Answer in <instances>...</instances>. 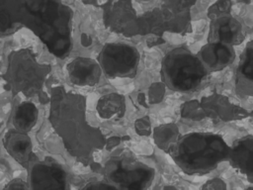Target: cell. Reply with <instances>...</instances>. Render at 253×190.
<instances>
[{
    "label": "cell",
    "instance_id": "cell-18",
    "mask_svg": "<svg viewBox=\"0 0 253 190\" xmlns=\"http://www.w3.org/2000/svg\"><path fill=\"white\" fill-rule=\"evenodd\" d=\"M178 129L175 125H161L154 130V141L160 149L167 152L178 140Z\"/></svg>",
    "mask_w": 253,
    "mask_h": 190
},
{
    "label": "cell",
    "instance_id": "cell-23",
    "mask_svg": "<svg viewBox=\"0 0 253 190\" xmlns=\"http://www.w3.org/2000/svg\"><path fill=\"white\" fill-rule=\"evenodd\" d=\"M30 188V185H28L26 182H24L20 178H15L11 180L6 186L5 189H27Z\"/></svg>",
    "mask_w": 253,
    "mask_h": 190
},
{
    "label": "cell",
    "instance_id": "cell-2",
    "mask_svg": "<svg viewBox=\"0 0 253 190\" xmlns=\"http://www.w3.org/2000/svg\"><path fill=\"white\" fill-rule=\"evenodd\" d=\"M49 119L68 153L83 165L91 164L95 154L107 145L102 131L87 121L86 98L82 94L62 85L53 86Z\"/></svg>",
    "mask_w": 253,
    "mask_h": 190
},
{
    "label": "cell",
    "instance_id": "cell-10",
    "mask_svg": "<svg viewBox=\"0 0 253 190\" xmlns=\"http://www.w3.org/2000/svg\"><path fill=\"white\" fill-rule=\"evenodd\" d=\"M70 81L77 86H94L101 79L103 71L98 60L89 57H76L68 65Z\"/></svg>",
    "mask_w": 253,
    "mask_h": 190
},
{
    "label": "cell",
    "instance_id": "cell-5",
    "mask_svg": "<svg viewBox=\"0 0 253 190\" xmlns=\"http://www.w3.org/2000/svg\"><path fill=\"white\" fill-rule=\"evenodd\" d=\"M208 70L198 55L181 46L165 54L161 61V79L166 87L176 92L197 89L207 77Z\"/></svg>",
    "mask_w": 253,
    "mask_h": 190
},
{
    "label": "cell",
    "instance_id": "cell-4",
    "mask_svg": "<svg viewBox=\"0 0 253 190\" xmlns=\"http://www.w3.org/2000/svg\"><path fill=\"white\" fill-rule=\"evenodd\" d=\"M167 153L186 174L204 175L228 161L230 147L220 135L194 132L179 137Z\"/></svg>",
    "mask_w": 253,
    "mask_h": 190
},
{
    "label": "cell",
    "instance_id": "cell-9",
    "mask_svg": "<svg viewBox=\"0 0 253 190\" xmlns=\"http://www.w3.org/2000/svg\"><path fill=\"white\" fill-rule=\"evenodd\" d=\"M29 185L33 189H68L66 171L56 163L45 160L32 165Z\"/></svg>",
    "mask_w": 253,
    "mask_h": 190
},
{
    "label": "cell",
    "instance_id": "cell-22",
    "mask_svg": "<svg viewBox=\"0 0 253 190\" xmlns=\"http://www.w3.org/2000/svg\"><path fill=\"white\" fill-rule=\"evenodd\" d=\"M86 189H118L114 184L105 181H96V182H90L84 186Z\"/></svg>",
    "mask_w": 253,
    "mask_h": 190
},
{
    "label": "cell",
    "instance_id": "cell-25",
    "mask_svg": "<svg viewBox=\"0 0 253 190\" xmlns=\"http://www.w3.org/2000/svg\"><path fill=\"white\" fill-rule=\"evenodd\" d=\"M137 2H143V3H147V2H150L152 1V0H136Z\"/></svg>",
    "mask_w": 253,
    "mask_h": 190
},
{
    "label": "cell",
    "instance_id": "cell-20",
    "mask_svg": "<svg viewBox=\"0 0 253 190\" xmlns=\"http://www.w3.org/2000/svg\"><path fill=\"white\" fill-rule=\"evenodd\" d=\"M231 2L230 0H219L209 10V17L216 19L218 17H222L225 15H228L230 12Z\"/></svg>",
    "mask_w": 253,
    "mask_h": 190
},
{
    "label": "cell",
    "instance_id": "cell-8",
    "mask_svg": "<svg viewBox=\"0 0 253 190\" xmlns=\"http://www.w3.org/2000/svg\"><path fill=\"white\" fill-rule=\"evenodd\" d=\"M140 59L136 47L125 43H108L102 48L97 60L109 79H133L138 73Z\"/></svg>",
    "mask_w": 253,
    "mask_h": 190
},
{
    "label": "cell",
    "instance_id": "cell-1",
    "mask_svg": "<svg viewBox=\"0 0 253 190\" xmlns=\"http://www.w3.org/2000/svg\"><path fill=\"white\" fill-rule=\"evenodd\" d=\"M74 11L61 0H0L1 34L30 30L58 58L73 50Z\"/></svg>",
    "mask_w": 253,
    "mask_h": 190
},
{
    "label": "cell",
    "instance_id": "cell-14",
    "mask_svg": "<svg viewBox=\"0 0 253 190\" xmlns=\"http://www.w3.org/2000/svg\"><path fill=\"white\" fill-rule=\"evenodd\" d=\"M228 162L253 182V137L243 138L230 147Z\"/></svg>",
    "mask_w": 253,
    "mask_h": 190
},
{
    "label": "cell",
    "instance_id": "cell-12",
    "mask_svg": "<svg viewBox=\"0 0 253 190\" xmlns=\"http://www.w3.org/2000/svg\"><path fill=\"white\" fill-rule=\"evenodd\" d=\"M198 56L208 72H219L233 60L234 53L229 45L221 42H210L201 49Z\"/></svg>",
    "mask_w": 253,
    "mask_h": 190
},
{
    "label": "cell",
    "instance_id": "cell-17",
    "mask_svg": "<svg viewBox=\"0 0 253 190\" xmlns=\"http://www.w3.org/2000/svg\"><path fill=\"white\" fill-rule=\"evenodd\" d=\"M125 97L119 93H109L102 96L97 103V113L103 119H120L126 112Z\"/></svg>",
    "mask_w": 253,
    "mask_h": 190
},
{
    "label": "cell",
    "instance_id": "cell-21",
    "mask_svg": "<svg viewBox=\"0 0 253 190\" xmlns=\"http://www.w3.org/2000/svg\"><path fill=\"white\" fill-rule=\"evenodd\" d=\"M136 129L137 132L141 135V136H149L151 134V122L149 121L148 117H144V118H140L137 122H136Z\"/></svg>",
    "mask_w": 253,
    "mask_h": 190
},
{
    "label": "cell",
    "instance_id": "cell-6",
    "mask_svg": "<svg viewBox=\"0 0 253 190\" xmlns=\"http://www.w3.org/2000/svg\"><path fill=\"white\" fill-rule=\"evenodd\" d=\"M51 71L50 65L40 62L33 51L25 48L8 55L5 77L14 94L32 98L41 93Z\"/></svg>",
    "mask_w": 253,
    "mask_h": 190
},
{
    "label": "cell",
    "instance_id": "cell-15",
    "mask_svg": "<svg viewBox=\"0 0 253 190\" xmlns=\"http://www.w3.org/2000/svg\"><path fill=\"white\" fill-rule=\"evenodd\" d=\"M240 24L228 15L213 19L211 36L217 39L214 42H221L229 46L239 43L241 35Z\"/></svg>",
    "mask_w": 253,
    "mask_h": 190
},
{
    "label": "cell",
    "instance_id": "cell-13",
    "mask_svg": "<svg viewBox=\"0 0 253 190\" xmlns=\"http://www.w3.org/2000/svg\"><path fill=\"white\" fill-rule=\"evenodd\" d=\"M3 145L17 163L28 167L33 157V144L27 133L17 129L9 130L3 137Z\"/></svg>",
    "mask_w": 253,
    "mask_h": 190
},
{
    "label": "cell",
    "instance_id": "cell-24",
    "mask_svg": "<svg viewBox=\"0 0 253 190\" xmlns=\"http://www.w3.org/2000/svg\"><path fill=\"white\" fill-rule=\"evenodd\" d=\"M226 184L224 183L223 180L215 178L212 180H209L207 184H205L202 188H207V189H224L226 188Z\"/></svg>",
    "mask_w": 253,
    "mask_h": 190
},
{
    "label": "cell",
    "instance_id": "cell-7",
    "mask_svg": "<svg viewBox=\"0 0 253 190\" xmlns=\"http://www.w3.org/2000/svg\"><path fill=\"white\" fill-rule=\"evenodd\" d=\"M105 180L114 184L118 189L143 190L152 184L155 170L126 156L112 158L104 166Z\"/></svg>",
    "mask_w": 253,
    "mask_h": 190
},
{
    "label": "cell",
    "instance_id": "cell-16",
    "mask_svg": "<svg viewBox=\"0 0 253 190\" xmlns=\"http://www.w3.org/2000/svg\"><path fill=\"white\" fill-rule=\"evenodd\" d=\"M38 117L39 111L36 105L30 101H25L16 107L12 117V124L15 129L28 133L36 126Z\"/></svg>",
    "mask_w": 253,
    "mask_h": 190
},
{
    "label": "cell",
    "instance_id": "cell-19",
    "mask_svg": "<svg viewBox=\"0 0 253 190\" xmlns=\"http://www.w3.org/2000/svg\"><path fill=\"white\" fill-rule=\"evenodd\" d=\"M240 73L243 78L253 81V42L247 45L240 66Z\"/></svg>",
    "mask_w": 253,
    "mask_h": 190
},
{
    "label": "cell",
    "instance_id": "cell-11",
    "mask_svg": "<svg viewBox=\"0 0 253 190\" xmlns=\"http://www.w3.org/2000/svg\"><path fill=\"white\" fill-rule=\"evenodd\" d=\"M201 106L205 114L222 121L238 120L248 116L245 110L232 104L227 97L219 94L203 98Z\"/></svg>",
    "mask_w": 253,
    "mask_h": 190
},
{
    "label": "cell",
    "instance_id": "cell-3",
    "mask_svg": "<svg viewBox=\"0 0 253 190\" xmlns=\"http://www.w3.org/2000/svg\"><path fill=\"white\" fill-rule=\"evenodd\" d=\"M196 2L197 0H158L143 11L116 2L106 10L104 22L111 31L125 37L183 34L190 28L191 8Z\"/></svg>",
    "mask_w": 253,
    "mask_h": 190
}]
</instances>
